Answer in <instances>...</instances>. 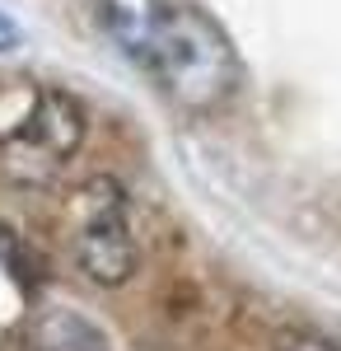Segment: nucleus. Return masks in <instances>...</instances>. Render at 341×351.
Here are the masks:
<instances>
[{"label":"nucleus","mask_w":341,"mask_h":351,"mask_svg":"<svg viewBox=\"0 0 341 351\" xmlns=\"http://www.w3.org/2000/svg\"><path fill=\"white\" fill-rule=\"evenodd\" d=\"M89 132L84 104L66 89H33L28 108L0 132V173L19 183H52L56 173L79 155Z\"/></svg>","instance_id":"obj_2"},{"label":"nucleus","mask_w":341,"mask_h":351,"mask_svg":"<svg viewBox=\"0 0 341 351\" xmlns=\"http://www.w3.org/2000/svg\"><path fill=\"white\" fill-rule=\"evenodd\" d=\"M112 47L187 117L229 108L243 61L229 28L197 0H94Z\"/></svg>","instance_id":"obj_1"},{"label":"nucleus","mask_w":341,"mask_h":351,"mask_svg":"<svg viewBox=\"0 0 341 351\" xmlns=\"http://www.w3.org/2000/svg\"><path fill=\"white\" fill-rule=\"evenodd\" d=\"M14 47H19V24L0 10V52H14Z\"/></svg>","instance_id":"obj_6"},{"label":"nucleus","mask_w":341,"mask_h":351,"mask_svg":"<svg viewBox=\"0 0 341 351\" xmlns=\"http://www.w3.org/2000/svg\"><path fill=\"white\" fill-rule=\"evenodd\" d=\"M276 351H341V342L318 332V328H290L276 337Z\"/></svg>","instance_id":"obj_5"},{"label":"nucleus","mask_w":341,"mask_h":351,"mask_svg":"<svg viewBox=\"0 0 341 351\" xmlns=\"http://www.w3.org/2000/svg\"><path fill=\"white\" fill-rule=\"evenodd\" d=\"M24 351H112V347L94 319H84L75 309H47L33 319Z\"/></svg>","instance_id":"obj_4"},{"label":"nucleus","mask_w":341,"mask_h":351,"mask_svg":"<svg viewBox=\"0 0 341 351\" xmlns=\"http://www.w3.org/2000/svg\"><path fill=\"white\" fill-rule=\"evenodd\" d=\"M66 230H71V253L89 281H99V286L131 281L140 248H136L131 202L122 183H112V178L79 183L66 202Z\"/></svg>","instance_id":"obj_3"}]
</instances>
